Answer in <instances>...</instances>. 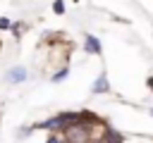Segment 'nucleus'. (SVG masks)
<instances>
[{
  "instance_id": "obj_1",
  "label": "nucleus",
  "mask_w": 153,
  "mask_h": 143,
  "mask_svg": "<svg viewBox=\"0 0 153 143\" xmlns=\"http://www.w3.org/2000/svg\"><path fill=\"white\" fill-rule=\"evenodd\" d=\"M76 124H84V114H81V112H60V114L41 122L36 129H48V131H53V133H65L67 129H72V126H76Z\"/></svg>"
},
{
  "instance_id": "obj_2",
  "label": "nucleus",
  "mask_w": 153,
  "mask_h": 143,
  "mask_svg": "<svg viewBox=\"0 0 153 143\" xmlns=\"http://www.w3.org/2000/svg\"><path fill=\"white\" fill-rule=\"evenodd\" d=\"M62 136H65L67 143H91V126L88 124H76V126L67 129Z\"/></svg>"
},
{
  "instance_id": "obj_3",
  "label": "nucleus",
  "mask_w": 153,
  "mask_h": 143,
  "mask_svg": "<svg viewBox=\"0 0 153 143\" xmlns=\"http://www.w3.org/2000/svg\"><path fill=\"white\" fill-rule=\"evenodd\" d=\"M84 48H86L88 55H100V41L93 33H86L84 36Z\"/></svg>"
},
{
  "instance_id": "obj_4",
  "label": "nucleus",
  "mask_w": 153,
  "mask_h": 143,
  "mask_svg": "<svg viewBox=\"0 0 153 143\" xmlns=\"http://www.w3.org/2000/svg\"><path fill=\"white\" fill-rule=\"evenodd\" d=\"M103 141H105V143H124V136H122L117 129H112L110 124H105V131H103Z\"/></svg>"
},
{
  "instance_id": "obj_5",
  "label": "nucleus",
  "mask_w": 153,
  "mask_h": 143,
  "mask_svg": "<svg viewBox=\"0 0 153 143\" xmlns=\"http://www.w3.org/2000/svg\"><path fill=\"white\" fill-rule=\"evenodd\" d=\"M5 79H7L10 83H22V81H26V69H24V67H12Z\"/></svg>"
},
{
  "instance_id": "obj_6",
  "label": "nucleus",
  "mask_w": 153,
  "mask_h": 143,
  "mask_svg": "<svg viewBox=\"0 0 153 143\" xmlns=\"http://www.w3.org/2000/svg\"><path fill=\"white\" fill-rule=\"evenodd\" d=\"M108 91H110L108 76H105V74H98V79H96L93 86H91V93H108Z\"/></svg>"
},
{
  "instance_id": "obj_7",
  "label": "nucleus",
  "mask_w": 153,
  "mask_h": 143,
  "mask_svg": "<svg viewBox=\"0 0 153 143\" xmlns=\"http://www.w3.org/2000/svg\"><path fill=\"white\" fill-rule=\"evenodd\" d=\"M67 74H69V69H67V67H65V69H60V72L53 76V83H57V81H65V79H67Z\"/></svg>"
},
{
  "instance_id": "obj_8",
  "label": "nucleus",
  "mask_w": 153,
  "mask_h": 143,
  "mask_svg": "<svg viewBox=\"0 0 153 143\" xmlns=\"http://www.w3.org/2000/svg\"><path fill=\"white\" fill-rule=\"evenodd\" d=\"M45 143H67V141H65V136H62V133H50Z\"/></svg>"
},
{
  "instance_id": "obj_9",
  "label": "nucleus",
  "mask_w": 153,
  "mask_h": 143,
  "mask_svg": "<svg viewBox=\"0 0 153 143\" xmlns=\"http://www.w3.org/2000/svg\"><path fill=\"white\" fill-rule=\"evenodd\" d=\"M53 12H55V14H65V2H62V0H55V2H53Z\"/></svg>"
},
{
  "instance_id": "obj_10",
  "label": "nucleus",
  "mask_w": 153,
  "mask_h": 143,
  "mask_svg": "<svg viewBox=\"0 0 153 143\" xmlns=\"http://www.w3.org/2000/svg\"><path fill=\"white\" fill-rule=\"evenodd\" d=\"M0 29L5 31V29H12V21L7 19V17H0Z\"/></svg>"
},
{
  "instance_id": "obj_11",
  "label": "nucleus",
  "mask_w": 153,
  "mask_h": 143,
  "mask_svg": "<svg viewBox=\"0 0 153 143\" xmlns=\"http://www.w3.org/2000/svg\"><path fill=\"white\" fill-rule=\"evenodd\" d=\"M146 83H148V88L153 91V76H148V81H146Z\"/></svg>"
},
{
  "instance_id": "obj_12",
  "label": "nucleus",
  "mask_w": 153,
  "mask_h": 143,
  "mask_svg": "<svg viewBox=\"0 0 153 143\" xmlns=\"http://www.w3.org/2000/svg\"><path fill=\"white\" fill-rule=\"evenodd\" d=\"M151 117H153V110H151Z\"/></svg>"
}]
</instances>
